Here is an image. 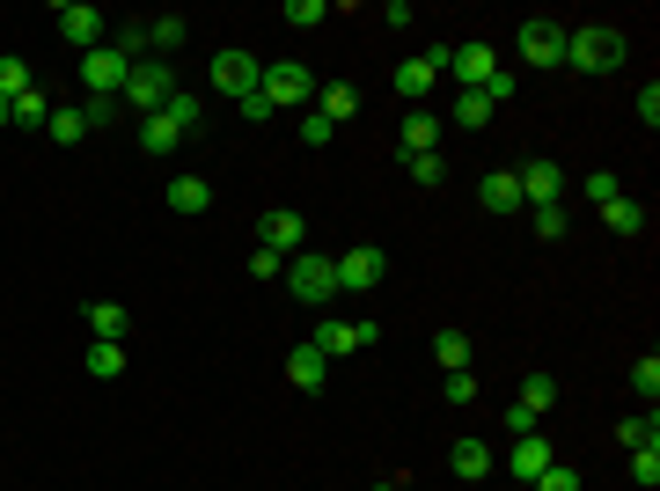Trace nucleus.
Wrapping results in <instances>:
<instances>
[{
	"instance_id": "obj_47",
	"label": "nucleus",
	"mask_w": 660,
	"mask_h": 491,
	"mask_svg": "<svg viewBox=\"0 0 660 491\" xmlns=\"http://www.w3.org/2000/svg\"><path fill=\"white\" fill-rule=\"evenodd\" d=\"M513 89H521V81H513V74H507V67H499V74H491V81H485V103H491V110H499V103H507V96H513Z\"/></svg>"
},
{
	"instance_id": "obj_27",
	"label": "nucleus",
	"mask_w": 660,
	"mask_h": 491,
	"mask_svg": "<svg viewBox=\"0 0 660 491\" xmlns=\"http://www.w3.org/2000/svg\"><path fill=\"white\" fill-rule=\"evenodd\" d=\"M616 441H624V455H638V447H660V418H653V411L624 418V425H616Z\"/></svg>"
},
{
	"instance_id": "obj_16",
	"label": "nucleus",
	"mask_w": 660,
	"mask_h": 491,
	"mask_svg": "<svg viewBox=\"0 0 660 491\" xmlns=\"http://www.w3.org/2000/svg\"><path fill=\"white\" fill-rule=\"evenodd\" d=\"M551 463H558V455H551V441H543V425H536V433H521V441L507 447V469L521 477V484H536Z\"/></svg>"
},
{
	"instance_id": "obj_12",
	"label": "nucleus",
	"mask_w": 660,
	"mask_h": 491,
	"mask_svg": "<svg viewBox=\"0 0 660 491\" xmlns=\"http://www.w3.org/2000/svg\"><path fill=\"white\" fill-rule=\"evenodd\" d=\"M448 74V45H433V51H418V59H404L396 67V96L404 103H418V96H433V81Z\"/></svg>"
},
{
	"instance_id": "obj_46",
	"label": "nucleus",
	"mask_w": 660,
	"mask_h": 491,
	"mask_svg": "<svg viewBox=\"0 0 660 491\" xmlns=\"http://www.w3.org/2000/svg\"><path fill=\"white\" fill-rule=\"evenodd\" d=\"M587 198H594V206H610V198H624V191H616L610 169H594V176H587Z\"/></svg>"
},
{
	"instance_id": "obj_20",
	"label": "nucleus",
	"mask_w": 660,
	"mask_h": 491,
	"mask_svg": "<svg viewBox=\"0 0 660 491\" xmlns=\"http://www.w3.org/2000/svg\"><path fill=\"white\" fill-rule=\"evenodd\" d=\"M477 206H485V213H521V184H513V169H491L485 184H477Z\"/></svg>"
},
{
	"instance_id": "obj_1",
	"label": "nucleus",
	"mask_w": 660,
	"mask_h": 491,
	"mask_svg": "<svg viewBox=\"0 0 660 491\" xmlns=\"http://www.w3.org/2000/svg\"><path fill=\"white\" fill-rule=\"evenodd\" d=\"M624 51H632V37H624L616 23L565 30V67H572V74H610V67H624Z\"/></svg>"
},
{
	"instance_id": "obj_21",
	"label": "nucleus",
	"mask_w": 660,
	"mask_h": 491,
	"mask_svg": "<svg viewBox=\"0 0 660 491\" xmlns=\"http://www.w3.org/2000/svg\"><path fill=\"white\" fill-rule=\"evenodd\" d=\"M162 198H170V213H184V221H192V213H206V206H213V184H206V176H176Z\"/></svg>"
},
{
	"instance_id": "obj_24",
	"label": "nucleus",
	"mask_w": 660,
	"mask_h": 491,
	"mask_svg": "<svg viewBox=\"0 0 660 491\" xmlns=\"http://www.w3.org/2000/svg\"><path fill=\"white\" fill-rule=\"evenodd\" d=\"M513 404H521V411L543 425V411L558 404V382H551V374H521V396H513Z\"/></svg>"
},
{
	"instance_id": "obj_8",
	"label": "nucleus",
	"mask_w": 660,
	"mask_h": 491,
	"mask_svg": "<svg viewBox=\"0 0 660 491\" xmlns=\"http://www.w3.org/2000/svg\"><path fill=\"white\" fill-rule=\"evenodd\" d=\"M170 96H176V74L162 67V59H140V67H132V81H125V103H132L140 118H154Z\"/></svg>"
},
{
	"instance_id": "obj_6",
	"label": "nucleus",
	"mask_w": 660,
	"mask_h": 491,
	"mask_svg": "<svg viewBox=\"0 0 660 491\" xmlns=\"http://www.w3.org/2000/svg\"><path fill=\"white\" fill-rule=\"evenodd\" d=\"M51 23H59V37H67L73 51H96V45H111V15H103V8H89V0H67V8H59Z\"/></svg>"
},
{
	"instance_id": "obj_43",
	"label": "nucleus",
	"mask_w": 660,
	"mask_h": 491,
	"mask_svg": "<svg viewBox=\"0 0 660 491\" xmlns=\"http://www.w3.org/2000/svg\"><path fill=\"white\" fill-rule=\"evenodd\" d=\"M632 477H638L646 491L660 484V447H638V455H632Z\"/></svg>"
},
{
	"instance_id": "obj_17",
	"label": "nucleus",
	"mask_w": 660,
	"mask_h": 491,
	"mask_svg": "<svg viewBox=\"0 0 660 491\" xmlns=\"http://www.w3.org/2000/svg\"><path fill=\"white\" fill-rule=\"evenodd\" d=\"M287 382H293V389H301V396H316L323 382H331V360H323L316 344L301 338V344H293V352H287Z\"/></svg>"
},
{
	"instance_id": "obj_28",
	"label": "nucleus",
	"mask_w": 660,
	"mask_h": 491,
	"mask_svg": "<svg viewBox=\"0 0 660 491\" xmlns=\"http://www.w3.org/2000/svg\"><path fill=\"white\" fill-rule=\"evenodd\" d=\"M45 132H51V140H59V148H81V140H89V118L59 103V110H51V118H45Z\"/></svg>"
},
{
	"instance_id": "obj_4",
	"label": "nucleus",
	"mask_w": 660,
	"mask_h": 491,
	"mask_svg": "<svg viewBox=\"0 0 660 491\" xmlns=\"http://www.w3.org/2000/svg\"><path fill=\"white\" fill-rule=\"evenodd\" d=\"M257 96H265L271 110H301V103H316V74H309L301 59H279V67L257 74Z\"/></svg>"
},
{
	"instance_id": "obj_45",
	"label": "nucleus",
	"mask_w": 660,
	"mask_h": 491,
	"mask_svg": "<svg viewBox=\"0 0 660 491\" xmlns=\"http://www.w3.org/2000/svg\"><path fill=\"white\" fill-rule=\"evenodd\" d=\"M638 125H646V132L660 125V81H646V89H638Z\"/></svg>"
},
{
	"instance_id": "obj_13",
	"label": "nucleus",
	"mask_w": 660,
	"mask_h": 491,
	"mask_svg": "<svg viewBox=\"0 0 660 491\" xmlns=\"http://www.w3.org/2000/svg\"><path fill=\"white\" fill-rule=\"evenodd\" d=\"M448 74L463 81V89H485V81L499 74V51H491L485 37H470V45H448Z\"/></svg>"
},
{
	"instance_id": "obj_48",
	"label": "nucleus",
	"mask_w": 660,
	"mask_h": 491,
	"mask_svg": "<svg viewBox=\"0 0 660 491\" xmlns=\"http://www.w3.org/2000/svg\"><path fill=\"white\" fill-rule=\"evenodd\" d=\"M235 110H243V118H250V125H265V118H279V110H271V103H265V96H243V103H235Z\"/></svg>"
},
{
	"instance_id": "obj_19",
	"label": "nucleus",
	"mask_w": 660,
	"mask_h": 491,
	"mask_svg": "<svg viewBox=\"0 0 660 491\" xmlns=\"http://www.w3.org/2000/svg\"><path fill=\"white\" fill-rule=\"evenodd\" d=\"M396 154H404V162H412V154H440V118L412 110V118H404V132H396Z\"/></svg>"
},
{
	"instance_id": "obj_38",
	"label": "nucleus",
	"mask_w": 660,
	"mask_h": 491,
	"mask_svg": "<svg viewBox=\"0 0 660 491\" xmlns=\"http://www.w3.org/2000/svg\"><path fill=\"white\" fill-rule=\"evenodd\" d=\"M529 491H580V469H572V463H551Z\"/></svg>"
},
{
	"instance_id": "obj_34",
	"label": "nucleus",
	"mask_w": 660,
	"mask_h": 491,
	"mask_svg": "<svg viewBox=\"0 0 660 491\" xmlns=\"http://www.w3.org/2000/svg\"><path fill=\"white\" fill-rule=\"evenodd\" d=\"M23 89H37V81H30V59H15V51H8V59H0V96L15 103Z\"/></svg>"
},
{
	"instance_id": "obj_31",
	"label": "nucleus",
	"mask_w": 660,
	"mask_h": 491,
	"mask_svg": "<svg viewBox=\"0 0 660 491\" xmlns=\"http://www.w3.org/2000/svg\"><path fill=\"white\" fill-rule=\"evenodd\" d=\"M89 374H96V382H118V374H125V344H89Z\"/></svg>"
},
{
	"instance_id": "obj_39",
	"label": "nucleus",
	"mask_w": 660,
	"mask_h": 491,
	"mask_svg": "<svg viewBox=\"0 0 660 491\" xmlns=\"http://www.w3.org/2000/svg\"><path fill=\"white\" fill-rule=\"evenodd\" d=\"M301 140H309V148H331V140H338V125L323 118V110H301Z\"/></svg>"
},
{
	"instance_id": "obj_22",
	"label": "nucleus",
	"mask_w": 660,
	"mask_h": 491,
	"mask_svg": "<svg viewBox=\"0 0 660 491\" xmlns=\"http://www.w3.org/2000/svg\"><path fill=\"white\" fill-rule=\"evenodd\" d=\"M316 110L331 125H352L360 118V89H352V81H331V89H316Z\"/></svg>"
},
{
	"instance_id": "obj_25",
	"label": "nucleus",
	"mask_w": 660,
	"mask_h": 491,
	"mask_svg": "<svg viewBox=\"0 0 660 491\" xmlns=\"http://www.w3.org/2000/svg\"><path fill=\"white\" fill-rule=\"evenodd\" d=\"M184 37H192V23H184V15H147V51H154V59H162V51H176Z\"/></svg>"
},
{
	"instance_id": "obj_29",
	"label": "nucleus",
	"mask_w": 660,
	"mask_h": 491,
	"mask_svg": "<svg viewBox=\"0 0 660 491\" xmlns=\"http://www.w3.org/2000/svg\"><path fill=\"white\" fill-rule=\"evenodd\" d=\"M602 221H610L616 235H646V206H638V198H610V206H602Z\"/></svg>"
},
{
	"instance_id": "obj_37",
	"label": "nucleus",
	"mask_w": 660,
	"mask_h": 491,
	"mask_svg": "<svg viewBox=\"0 0 660 491\" xmlns=\"http://www.w3.org/2000/svg\"><path fill=\"white\" fill-rule=\"evenodd\" d=\"M632 389L646 396V411H653V396H660V360H653V352H646V360L632 367Z\"/></svg>"
},
{
	"instance_id": "obj_18",
	"label": "nucleus",
	"mask_w": 660,
	"mask_h": 491,
	"mask_svg": "<svg viewBox=\"0 0 660 491\" xmlns=\"http://www.w3.org/2000/svg\"><path fill=\"white\" fill-rule=\"evenodd\" d=\"M448 469H455L463 484H485V477H491V447L477 441V433H463V441L448 447Z\"/></svg>"
},
{
	"instance_id": "obj_26",
	"label": "nucleus",
	"mask_w": 660,
	"mask_h": 491,
	"mask_svg": "<svg viewBox=\"0 0 660 491\" xmlns=\"http://www.w3.org/2000/svg\"><path fill=\"white\" fill-rule=\"evenodd\" d=\"M433 360L448 374H463L470 367V330H455V323H448V330H433Z\"/></svg>"
},
{
	"instance_id": "obj_33",
	"label": "nucleus",
	"mask_w": 660,
	"mask_h": 491,
	"mask_svg": "<svg viewBox=\"0 0 660 491\" xmlns=\"http://www.w3.org/2000/svg\"><path fill=\"white\" fill-rule=\"evenodd\" d=\"M45 118H51L45 89H23V96H15V125H30V132H45Z\"/></svg>"
},
{
	"instance_id": "obj_11",
	"label": "nucleus",
	"mask_w": 660,
	"mask_h": 491,
	"mask_svg": "<svg viewBox=\"0 0 660 491\" xmlns=\"http://www.w3.org/2000/svg\"><path fill=\"white\" fill-rule=\"evenodd\" d=\"M81 81H89V96H125V81H132V59L111 45L81 51Z\"/></svg>"
},
{
	"instance_id": "obj_15",
	"label": "nucleus",
	"mask_w": 660,
	"mask_h": 491,
	"mask_svg": "<svg viewBox=\"0 0 660 491\" xmlns=\"http://www.w3.org/2000/svg\"><path fill=\"white\" fill-rule=\"evenodd\" d=\"M257 243L279 249V257H293V249L309 243V227H301V213H293V206H271L265 221H257Z\"/></svg>"
},
{
	"instance_id": "obj_3",
	"label": "nucleus",
	"mask_w": 660,
	"mask_h": 491,
	"mask_svg": "<svg viewBox=\"0 0 660 491\" xmlns=\"http://www.w3.org/2000/svg\"><path fill=\"white\" fill-rule=\"evenodd\" d=\"M184 132H198V96H184V89H176V96L162 103L154 118H140V148H147V154H170Z\"/></svg>"
},
{
	"instance_id": "obj_5",
	"label": "nucleus",
	"mask_w": 660,
	"mask_h": 491,
	"mask_svg": "<svg viewBox=\"0 0 660 491\" xmlns=\"http://www.w3.org/2000/svg\"><path fill=\"white\" fill-rule=\"evenodd\" d=\"M331 271H338V294H374L382 279H390V249H345V257H331Z\"/></svg>"
},
{
	"instance_id": "obj_23",
	"label": "nucleus",
	"mask_w": 660,
	"mask_h": 491,
	"mask_svg": "<svg viewBox=\"0 0 660 491\" xmlns=\"http://www.w3.org/2000/svg\"><path fill=\"white\" fill-rule=\"evenodd\" d=\"M81 316H89V338H103V344H125V308L118 301H89V308H81Z\"/></svg>"
},
{
	"instance_id": "obj_14",
	"label": "nucleus",
	"mask_w": 660,
	"mask_h": 491,
	"mask_svg": "<svg viewBox=\"0 0 660 491\" xmlns=\"http://www.w3.org/2000/svg\"><path fill=\"white\" fill-rule=\"evenodd\" d=\"M513 184H521V206H558L565 198V169L558 162H521V169H513Z\"/></svg>"
},
{
	"instance_id": "obj_42",
	"label": "nucleus",
	"mask_w": 660,
	"mask_h": 491,
	"mask_svg": "<svg viewBox=\"0 0 660 491\" xmlns=\"http://www.w3.org/2000/svg\"><path fill=\"white\" fill-rule=\"evenodd\" d=\"M440 396H448V404H477V374H448V382H440Z\"/></svg>"
},
{
	"instance_id": "obj_49",
	"label": "nucleus",
	"mask_w": 660,
	"mask_h": 491,
	"mask_svg": "<svg viewBox=\"0 0 660 491\" xmlns=\"http://www.w3.org/2000/svg\"><path fill=\"white\" fill-rule=\"evenodd\" d=\"M0 125H15V103H8V96H0Z\"/></svg>"
},
{
	"instance_id": "obj_40",
	"label": "nucleus",
	"mask_w": 660,
	"mask_h": 491,
	"mask_svg": "<svg viewBox=\"0 0 660 491\" xmlns=\"http://www.w3.org/2000/svg\"><path fill=\"white\" fill-rule=\"evenodd\" d=\"M565 227H572L565 221V206H536V235L543 243H565Z\"/></svg>"
},
{
	"instance_id": "obj_10",
	"label": "nucleus",
	"mask_w": 660,
	"mask_h": 491,
	"mask_svg": "<svg viewBox=\"0 0 660 491\" xmlns=\"http://www.w3.org/2000/svg\"><path fill=\"white\" fill-rule=\"evenodd\" d=\"M374 338H382L374 323H345V316H323V323H316V338H309V344H316L323 360H352V352H367Z\"/></svg>"
},
{
	"instance_id": "obj_35",
	"label": "nucleus",
	"mask_w": 660,
	"mask_h": 491,
	"mask_svg": "<svg viewBox=\"0 0 660 491\" xmlns=\"http://www.w3.org/2000/svg\"><path fill=\"white\" fill-rule=\"evenodd\" d=\"M111 51H125V59L140 67V51H147V23H111Z\"/></svg>"
},
{
	"instance_id": "obj_30",
	"label": "nucleus",
	"mask_w": 660,
	"mask_h": 491,
	"mask_svg": "<svg viewBox=\"0 0 660 491\" xmlns=\"http://www.w3.org/2000/svg\"><path fill=\"white\" fill-rule=\"evenodd\" d=\"M455 125H463V132H485V125H491L485 89H463V96H455Z\"/></svg>"
},
{
	"instance_id": "obj_50",
	"label": "nucleus",
	"mask_w": 660,
	"mask_h": 491,
	"mask_svg": "<svg viewBox=\"0 0 660 491\" xmlns=\"http://www.w3.org/2000/svg\"><path fill=\"white\" fill-rule=\"evenodd\" d=\"M374 491H404V484H374Z\"/></svg>"
},
{
	"instance_id": "obj_32",
	"label": "nucleus",
	"mask_w": 660,
	"mask_h": 491,
	"mask_svg": "<svg viewBox=\"0 0 660 491\" xmlns=\"http://www.w3.org/2000/svg\"><path fill=\"white\" fill-rule=\"evenodd\" d=\"M404 169H412V184H418V191H440V184H448V162H440V154H412Z\"/></svg>"
},
{
	"instance_id": "obj_2",
	"label": "nucleus",
	"mask_w": 660,
	"mask_h": 491,
	"mask_svg": "<svg viewBox=\"0 0 660 491\" xmlns=\"http://www.w3.org/2000/svg\"><path fill=\"white\" fill-rule=\"evenodd\" d=\"M279 279L293 287V301H301V308H331V301H338V271H331V257H309V249H293Z\"/></svg>"
},
{
	"instance_id": "obj_41",
	"label": "nucleus",
	"mask_w": 660,
	"mask_h": 491,
	"mask_svg": "<svg viewBox=\"0 0 660 491\" xmlns=\"http://www.w3.org/2000/svg\"><path fill=\"white\" fill-rule=\"evenodd\" d=\"M279 271H287V257H279V249H250V279H279Z\"/></svg>"
},
{
	"instance_id": "obj_7",
	"label": "nucleus",
	"mask_w": 660,
	"mask_h": 491,
	"mask_svg": "<svg viewBox=\"0 0 660 491\" xmlns=\"http://www.w3.org/2000/svg\"><path fill=\"white\" fill-rule=\"evenodd\" d=\"M257 74H265V59H250L243 45H220L213 51V89H220V96H235V103L257 96Z\"/></svg>"
},
{
	"instance_id": "obj_36",
	"label": "nucleus",
	"mask_w": 660,
	"mask_h": 491,
	"mask_svg": "<svg viewBox=\"0 0 660 491\" xmlns=\"http://www.w3.org/2000/svg\"><path fill=\"white\" fill-rule=\"evenodd\" d=\"M287 23H293V30H316V23H331V0H287Z\"/></svg>"
},
{
	"instance_id": "obj_44",
	"label": "nucleus",
	"mask_w": 660,
	"mask_h": 491,
	"mask_svg": "<svg viewBox=\"0 0 660 491\" xmlns=\"http://www.w3.org/2000/svg\"><path fill=\"white\" fill-rule=\"evenodd\" d=\"M81 118H89V132H103V125L118 118V103H111V96H89V103H81Z\"/></svg>"
},
{
	"instance_id": "obj_9",
	"label": "nucleus",
	"mask_w": 660,
	"mask_h": 491,
	"mask_svg": "<svg viewBox=\"0 0 660 491\" xmlns=\"http://www.w3.org/2000/svg\"><path fill=\"white\" fill-rule=\"evenodd\" d=\"M521 59L536 67V74H551V67H565V23H551V15H536V23H521Z\"/></svg>"
}]
</instances>
